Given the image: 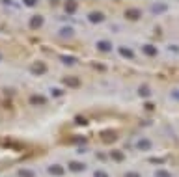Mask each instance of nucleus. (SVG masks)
<instances>
[{
  "label": "nucleus",
  "instance_id": "f257e3e1",
  "mask_svg": "<svg viewBox=\"0 0 179 177\" xmlns=\"http://www.w3.org/2000/svg\"><path fill=\"white\" fill-rule=\"evenodd\" d=\"M51 172H52V173H62V168H58V166H52V168H51Z\"/></svg>",
  "mask_w": 179,
  "mask_h": 177
},
{
  "label": "nucleus",
  "instance_id": "f03ea898",
  "mask_svg": "<svg viewBox=\"0 0 179 177\" xmlns=\"http://www.w3.org/2000/svg\"><path fill=\"white\" fill-rule=\"evenodd\" d=\"M146 52H149V54H155V51H153L151 47H146Z\"/></svg>",
  "mask_w": 179,
  "mask_h": 177
}]
</instances>
